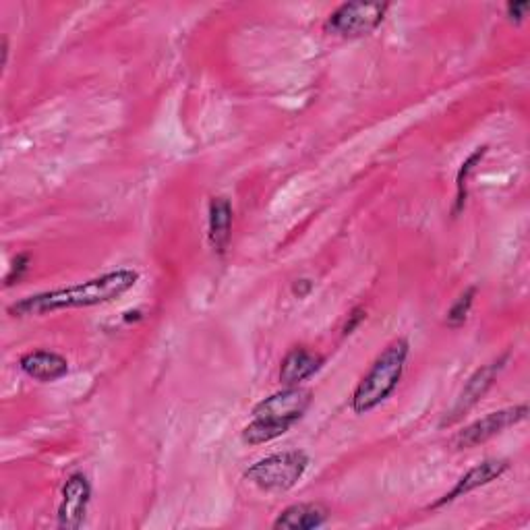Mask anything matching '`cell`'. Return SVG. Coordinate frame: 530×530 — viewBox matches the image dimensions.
Returning a JSON list of instances; mask_svg holds the SVG:
<instances>
[{"label":"cell","instance_id":"obj_1","mask_svg":"<svg viewBox=\"0 0 530 530\" xmlns=\"http://www.w3.org/2000/svg\"><path fill=\"white\" fill-rule=\"evenodd\" d=\"M139 280V272L131 268H121L98 278L85 280L67 288H56L40 294H32L9 307L13 317H38L54 311L65 309H81L112 303L114 299L123 297Z\"/></svg>","mask_w":530,"mask_h":530},{"label":"cell","instance_id":"obj_2","mask_svg":"<svg viewBox=\"0 0 530 530\" xmlns=\"http://www.w3.org/2000/svg\"><path fill=\"white\" fill-rule=\"evenodd\" d=\"M408 355L410 344L404 338L392 340L381 350V355L373 361L371 369L359 381L355 394H352V410L357 415H367V412L375 410L394 394L402 379Z\"/></svg>","mask_w":530,"mask_h":530},{"label":"cell","instance_id":"obj_3","mask_svg":"<svg viewBox=\"0 0 530 530\" xmlns=\"http://www.w3.org/2000/svg\"><path fill=\"white\" fill-rule=\"evenodd\" d=\"M309 464L311 460L303 450H284L251 464L245 470V479L261 491L282 493L305 477Z\"/></svg>","mask_w":530,"mask_h":530},{"label":"cell","instance_id":"obj_4","mask_svg":"<svg viewBox=\"0 0 530 530\" xmlns=\"http://www.w3.org/2000/svg\"><path fill=\"white\" fill-rule=\"evenodd\" d=\"M390 5L388 3H344L326 21V32L344 40L369 36L381 25Z\"/></svg>","mask_w":530,"mask_h":530},{"label":"cell","instance_id":"obj_5","mask_svg":"<svg viewBox=\"0 0 530 530\" xmlns=\"http://www.w3.org/2000/svg\"><path fill=\"white\" fill-rule=\"evenodd\" d=\"M528 415V406L526 404H518V406H508L502 410H495L491 415L470 423L468 427H464L462 431H458L452 439V446L456 450H473L485 441H489L491 437L504 433L506 429L522 423Z\"/></svg>","mask_w":530,"mask_h":530},{"label":"cell","instance_id":"obj_6","mask_svg":"<svg viewBox=\"0 0 530 530\" xmlns=\"http://www.w3.org/2000/svg\"><path fill=\"white\" fill-rule=\"evenodd\" d=\"M311 400H313L311 390L292 386V388L272 394L270 398L261 400L253 408V419L280 421L292 427L294 423H299L305 417L307 408L311 406Z\"/></svg>","mask_w":530,"mask_h":530},{"label":"cell","instance_id":"obj_7","mask_svg":"<svg viewBox=\"0 0 530 530\" xmlns=\"http://www.w3.org/2000/svg\"><path fill=\"white\" fill-rule=\"evenodd\" d=\"M92 502V485L83 473H75L67 479L61 495V506H58V526L75 530L81 528L87 516V508Z\"/></svg>","mask_w":530,"mask_h":530},{"label":"cell","instance_id":"obj_8","mask_svg":"<svg viewBox=\"0 0 530 530\" xmlns=\"http://www.w3.org/2000/svg\"><path fill=\"white\" fill-rule=\"evenodd\" d=\"M506 361H508V355L502 357L499 361H493V363L481 367L479 371H475V375L466 381V386H464V390L460 392V396H458L454 408L448 412L446 419L441 421V427H450V425H454L458 419H462V417L466 415V412H468L470 408L479 404V400L491 390L493 381L497 379L499 371L504 369V363H506Z\"/></svg>","mask_w":530,"mask_h":530},{"label":"cell","instance_id":"obj_9","mask_svg":"<svg viewBox=\"0 0 530 530\" xmlns=\"http://www.w3.org/2000/svg\"><path fill=\"white\" fill-rule=\"evenodd\" d=\"M508 468H510V464L506 460H485V462L473 466L464 477L458 479V483L454 485V489L450 493H446L444 497L439 499V502L433 504V508H441V506H446V504H452V502H456V499L468 495L470 491L481 489V487L497 481L499 477L506 473Z\"/></svg>","mask_w":530,"mask_h":530},{"label":"cell","instance_id":"obj_10","mask_svg":"<svg viewBox=\"0 0 530 530\" xmlns=\"http://www.w3.org/2000/svg\"><path fill=\"white\" fill-rule=\"evenodd\" d=\"M21 371L42 384H50V381H58L69 373V363L65 357L58 355L52 350H32L21 357L19 361Z\"/></svg>","mask_w":530,"mask_h":530},{"label":"cell","instance_id":"obj_11","mask_svg":"<svg viewBox=\"0 0 530 530\" xmlns=\"http://www.w3.org/2000/svg\"><path fill=\"white\" fill-rule=\"evenodd\" d=\"M323 367V357L309 348H292L280 365V384L286 388L301 386Z\"/></svg>","mask_w":530,"mask_h":530},{"label":"cell","instance_id":"obj_12","mask_svg":"<svg viewBox=\"0 0 530 530\" xmlns=\"http://www.w3.org/2000/svg\"><path fill=\"white\" fill-rule=\"evenodd\" d=\"M330 510L323 504L307 502V504H292L278 514L274 520L276 530H313L328 522Z\"/></svg>","mask_w":530,"mask_h":530},{"label":"cell","instance_id":"obj_13","mask_svg":"<svg viewBox=\"0 0 530 530\" xmlns=\"http://www.w3.org/2000/svg\"><path fill=\"white\" fill-rule=\"evenodd\" d=\"M232 205L226 197H214L210 203V243L218 255H224L230 245Z\"/></svg>","mask_w":530,"mask_h":530},{"label":"cell","instance_id":"obj_14","mask_svg":"<svg viewBox=\"0 0 530 530\" xmlns=\"http://www.w3.org/2000/svg\"><path fill=\"white\" fill-rule=\"evenodd\" d=\"M290 431V425L280 423V421H270V419H253L241 433V439L247 446H261L270 444V441L282 437L284 433Z\"/></svg>","mask_w":530,"mask_h":530},{"label":"cell","instance_id":"obj_15","mask_svg":"<svg viewBox=\"0 0 530 530\" xmlns=\"http://www.w3.org/2000/svg\"><path fill=\"white\" fill-rule=\"evenodd\" d=\"M475 297H477V288L475 286H470L466 288L460 297L456 299V303L452 305V309L448 311L446 315V323H448V328L452 330H458L462 328L466 319H468V313L470 309H473V303H475Z\"/></svg>","mask_w":530,"mask_h":530},{"label":"cell","instance_id":"obj_16","mask_svg":"<svg viewBox=\"0 0 530 530\" xmlns=\"http://www.w3.org/2000/svg\"><path fill=\"white\" fill-rule=\"evenodd\" d=\"M485 154H487V147H479V150L470 154L468 160L462 164V168L458 172V179H456L458 181L456 183L458 185V195H456V210H454V214H460V210L464 208V203H466V181H468L470 172L477 168V164L483 160Z\"/></svg>","mask_w":530,"mask_h":530},{"label":"cell","instance_id":"obj_17","mask_svg":"<svg viewBox=\"0 0 530 530\" xmlns=\"http://www.w3.org/2000/svg\"><path fill=\"white\" fill-rule=\"evenodd\" d=\"M27 270H29V257L27 255H17V259L11 265V272L7 276V286L19 282Z\"/></svg>","mask_w":530,"mask_h":530},{"label":"cell","instance_id":"obj_18","mask_svg":"<svg viewBox=\"0 0 530 530\" xmlns=\"http://www.w3.org/2000/svg\"><path fill=\"white\" fill-rule=\"evenodd\" d=\"M365 317H367L365 309H361V307L352 309V313L348 315V321H346V326H344L342 334H344V336H350L352 332H355V330L359 328V323H361V321H365Z\"/></svg>","mask_w":530,"mask_h":530},{"label":"cell","instance_id":"obj_19","mask_svg":"<svg viewBox=\"0 0 530 530\" xmlns=\"http://www.w3.org/2000/svg\"><path fill=\"white\" fill-rule=\"evenodd\" d=\"M528 9H530V5L524 3V0H522V3H508L506 5V13H508L510 21H514V23H520L526 17Z\"/></svg>","mask_w":530,"mask_h":530},{"label":"cell","instance_id":"obj_20","mask_svg":"<svg viewBox=\"0 0 530 530\" xmlns=\"http://www.w3.org/2000/svg\"><path fill=\"white\" fill-rule=\"evenodd\" d=\"M309 290H311V282L309 280H297V284L292 286V292L299 294V297H305Z\"/></svg>","mask_w":530,"mask_h":530}]
</instances>
